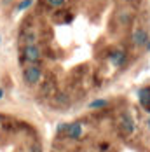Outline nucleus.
<instances>
[{"mask_svg":"<svg viewBox=\"0 0 150 152\" xmlns=\"http://www.w3.org/2000/svg\"><path fill=\"white\" fill-rule=\"evenodd\" d=\"M110 61H112L115 66H122L124 61H126V54H124L122 51H115V53L110 54Z\"/></svg>","mask_w":150,"mask_h":152,"instance_id":"0eeeda50","label":"nucleus"},{"mask_svg":"<svg viewBox=\"0 0 150 152\" xmlns=\"http://www.w3.org/2000/svg\"><path fill=\"white\" fill-rule=\"evenodd\" d=\"M23 56H25V60L31 61V63H35V61L40 60V51H39V47L33 46V44H28V46L23 49Z\"/></svg>","mask_w":150,"mask_h":152,"instance_id":"f03ea898","label":"nucleus"},{"mask_svg":"<svg viewBox=\"0 0 150 152\" xmlns=\"http://www.w3.org/2000/svg\"><path fill=\"white\" fill-rule=\"evenodd\" d=\"M106 100H94L89 103V108H101V107H106Z\"/></svg>","mask_w":150,"mask_h":152,"instance_id":"6e6552de","label":"nucleus"},{"mask_svg":"<svg viewBox=\"0 0 150 152\" xmlns=\"http://www.w3.org/2000/svg\"><path fill=\"white\" fill-rule=\"evenodd\" d=\"M133 40H135L136 46H145L149 42V35L145 33V30H136L133 33Z\"/></svg>","mask_w":150,"mask_h":152,"instance_id":"39448f33","label":"nucleus"},{"mask_svg":"<svg viewBox=\"0 0 150 152\" xmlns=\"http://www.w3.org/2000/svg\"><path fill=\"white\" fill-rule=\"evenodd\" d=\"M120 128H122L124 133H127V135H131V133L135 131V121H133V117H131L129 114H122V115H120Z\"/></svg>","mask_w":150,"mask_h":152,"instance_id":"7ed1b4c3","label":"nucleus"},{"mask_svg":"<svg viewBox=\"0 0 150 152\" xmlns=\"http://www.w3.org/2000/svg\"><path fill=\"white\" fill-rule=\"evenodd\" d=\"M31 152H42L40 145H39V143H33V145H31Z\"/></svg>","mask_w":150,"mask_h":152,"instance_id":"9b49d317","label":"nucleus"},{"mask_svg":"<svg viewBox=\"0 0 150 152\" xmlns=\"http://www.w3.org/2000/svg\"><path fill=\"white\" fill-rule=\"evenodd\" d=\"M31 4H33V0H23V2L17 5V11H25V9H28Z\"/></svg>","mask_w":150,"mask_h":152,"instance_id":"1a4fd4ad","label":"nucleus"},{"mask_svg":"<svg viewBox=\"0 0 150 152\" xmlns=\"http://www.w3.org/2000/svg\"><path fill=\"white\" fill-rule=\"evenodd\" d=\"M65 133H66V137L68 138H80V135H82V124H80V122L66 124Z\"/></svg>","mask_w":150,"mask_h":152,"instance_id":"20e7f679","label":"nucleus"},{"mask_svg":"<svg viewBox=\"0 0 150 152\" xmlns=\"http://www.w3.org/2000/svg\"><path fill=\"white\" fill-rule=\"evenodd\" d=\"M149 128H150V119H149Z\"/></svg>","mask_w":150,"mask_h":152,"instance_id":"4468645a","label":"nucleus"},{"mask_svg":"<svg viewBox=\"0 0 150 152\" xmlns=\"http://www.w3.org/2000/svg\"><path fill=\"white\" fill-rule=\"evenodd\" d=\"M65 129H66V124H60L58 126V133H65Z\"/></svg>","mask_w":150,"mask_h":152,"instance_id":"f8f14e48","label":"nucleus"},{"mask_svg":"<svg viewBox=\"0 0 150 152\" xmlns=\"http://www.w3.org/2000/svg\"><path fill=\"white\" fill-rule=\"evenodd\" d=\"M2 94H4V91H2V89H0V98H2Z\"/></svg>","mask_w":150,"mask_h":152,"instance_id":"ddd939ff","label":"nucleus"},{"mask_svg":"<svg viewBox=\"0 0 150 152\" xmlns=\"http://www.w3.org/2000/svg\"><path fill=\"white\" fill-rule=\"evenodd\" d=\"M47 4H49L51 7H61V5L65 4V0H47Z\"/></svg>","mask_w":150,"mask_h":152,"instance_id":"9d476101","label":"nucleus"},{"mask_svg":"<svg viewBox=\"0 0 150 152\" xmlns=\"http://www.w3.org/2000/svg\"><path fill=\"white\" fill-rule=\"evenodd\" d=\"M40 75H42V72H40V68L37 65L26 66L25 72H23V77H25V82L26 84H37L40 80Z\"/></svg>","mask_w":150,"mask_h":152,"instance_id":"f257e3e1","label":"nucleus"},{"mask_svg":"<svg viewBox=\"0 0 150 152\" xmlns=\"http://www.w3.org/2000/svg\"><path fill=\"white\" fill-rule=\"evenodd\" d=\"M138 98H140V103L143 107L150 105V88H141L138 91Z\"/></svg>","mask_w":150,"mask_h":152,"instance_id":"423d86ee","label":"nucleus"}]
</instances>
